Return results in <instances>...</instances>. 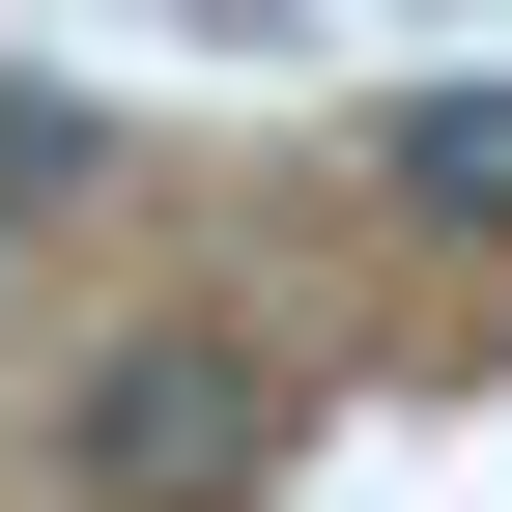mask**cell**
Instances as JSON below:
<instances>
[{
  "instance_id": "obj_1",
  "label": "cell",
  "mask_w": 512,
  "mask_h": 512,
  "mask_svg": "<svg viewBox=\"0 0 512 512\" xmlns=\"http://www.w3.org/2000/svg\"><path fill=\"white\" fill-rule=\"evenodd\" d=\"M285 427H313L285 342H228V313H143V342L57 370V484H86V512H256Z\"/></svg>"
},
{
  "instance_id": "obj_2",
  "label": "cell",
  "mask_w": 512,
  "mask_h": 512,
  "mask_svg": "<svg viewBox=\"0 0 512 512\" xmlns=\"http://www.w3.org/2000/svg\"><path fill=\"white\" fill-rule=\"evenodd\" d=\"M370 200H399L427 256H512V86H399L370 114Z\"/></svg>"
}]
</instances>
